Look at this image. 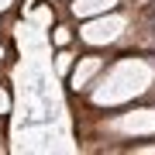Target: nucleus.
Masks as SVG:
<instances>
[{"mask_svg":"<svg viewBox=\"0 0 155 155\" xmlns=\"http://www.w3.org/2000/svg\"><path fill=\"white\" fill-rule=\"evenodd\" d=\"M4 7H7V0H0V11H4Z\"/></svg>","mask_w":155,"mask_h":155,"instance_id":"nucleus-1","label":"nucleus"}]
</instances>
